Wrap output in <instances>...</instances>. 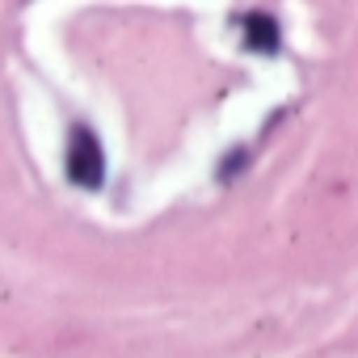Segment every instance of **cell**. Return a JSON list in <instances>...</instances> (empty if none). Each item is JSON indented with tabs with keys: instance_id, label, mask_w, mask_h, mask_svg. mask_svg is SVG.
<instances>
[{
	"instance_id": "obj_2",
	"label": "cell",
	"mask_w": 358,
	"mask_h": 358,
	"mask_svg": "<svg viewBox=\"0 0 358 358\" xmlns=\"http://www.w3.org/2000/svg\"><path fill=\"white\" fill-rule=\"evenodd\" d=\"M245 47L257 51V55L278 51V26H274V17H266V13L245 17Z\"/></svg>"
},
{
	"instance_id": "obj_1",
	"label": "cell",
	"mask_w": 358,
	"mask_h": 358,
	"mask_svg": "<svg viewBox=\"0 0 358 358\" xmlns=\"http://www.w3.org/2000/svg\"><path fill=\"white\" fill-rule=\"evenodd\" d=\"M68 177L85 190H97L101 177H106V156H101V143L89 127H72V139H68Z\"/></svg>"
}]
</instances>
